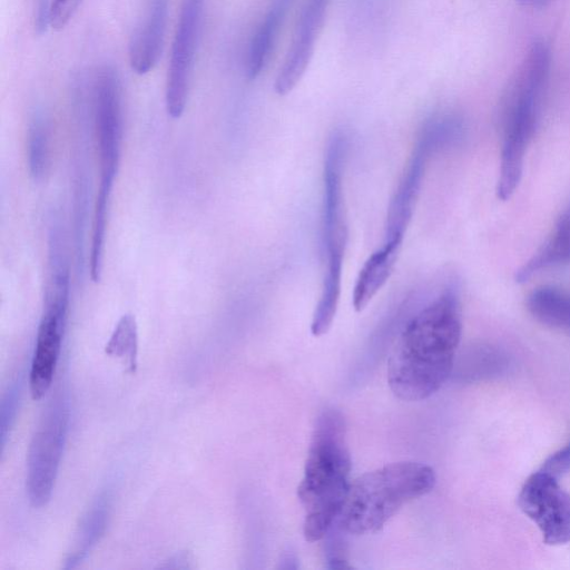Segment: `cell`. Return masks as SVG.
Instances as JSON below:
<instances>
[{"instance_id":"obj_8","label":"cell","mask_w":570,"mask_h":570,"mask_svg":"<svg viewBox=\"0 0 570 570\" xmlns=\"http://www.w3.org/2000/svg\"><path fill=\"white\" fill-rule=\"evenodd\" d=\"M68 306V266L51 267L49 291L29 371V390L33 400H40L51 387L61 352Z\"/></svg>"},{"instance_id":"obj_10","label":"cell","mask_w":570,"mask_h":570,"mask_svg":"<svg viewBox=\"0 0 570 570\" xmlns=\"http://www.w3.org/2000/svg\"><path fill=\"white\" fill-rule=\"evenodd\" d=\"M203 11L204 0H183L166 83V108L175 119L183 115L186 107Z\"/></svg>"},{"instance_id":"obj_11","label":"cell","mask_w":570,"mask_h":570,"mask_svg":"<svg viewBox=\"0 0 570 570\" xmlns=\"http://www.w3.org/2000/svg\"><path fill=\"white\" fill-rule=\"evenodd\" d=\"M95 121L100 160V176L116 177L121 144V102L117 73L102 68L95 87Z\"/></svg>"},{"instance_id":"obj_18","label":"cell","mask_w":570,"mask_h":570,"mask_svg":"<svg viewBox=\"0 0 570 570\" xmlns=\"http://www.w3.org/2000/svg\"><path fill=\"white\" fill-rule=\"evenodd\" d=\"M528 312L540 323L570 332V292L544 285L534 288L527 297Z\"/></svg>"},{"instance_id":"obj_3","label":"cell","mask_w":570,"mask_h":570,"mask_svg":"<svg viewBox=\"0 0 570 570\" xmlns=\"http://www.w3.org/2000/svg\"><path fill=\"white\" fill-rule=\"evenodd\" d=\"M551 69V51L535 41L508 82L499 105L501 136L497 196L509 199L523 171L528 146L537 129Z\"/></svg>"},{"instance_id":"obj_9","label":"cell","mask_w":570,"mask_h":570,"mask_svg":"<svg viewBox=\"0 0 570 570\" xmlns=\"http://www.w3.org/2000/svg\"><path fill=\"white\" fill-rule=\"evenodd\" d=\"M518 505L547 544L570 542V493L561 488L558 478L542 469L533 472L520 489Z\"/></svg>"},{"instance_id":"obj_2","label":"cell","mask_w":570,"mask_h":570,"mask_svg":"<svg viewBox=\"0 0 570 570\" xmlns=\"http://www.w3.org/2000/svg\"><path fill=\"white\" fill-rule=\"evenodd\" d=\"M351 469L344 417L337 410H324L316 419L297 488L307 541L323 539L337 521L350 490Z\"/></svg>"},{"instance_id":"obj_23","label":"cell","mask_w":570,"mask_h":570,"mask_svg":"<svg viewBox=\"0 0 570 570\" xmlns=\"http://www.w3.org/2000/svg\"><path fill=\"white\" fill-rule=\"evenodd\" d=\"M82 0H52L49 22L56 30H61L70 21Z\"/></svg>"},{"instance_id":"obj_22","label":"cell","mask_w":570,"mask_h":570,"mask_svg":"<svg viewBox=\"0 0 570 570\" xmlns=\"http://www.w3.org/2000/svg\"><path fill=\"white\" fill-rule=\"evenodd\" d=\"M22 380L20 377L11 381L4 390L0 402V445L1 453L4 452L7 441L16 423L21 401Z\"/></svg>"},{"instance_id":"obj_12","label":"cell","mask_w":570,"mask_h":570,"mask_svg":"<svg viewBox=\"0 0 570 570\" xmlns=\"http://www.w3.org/2000/svg\"><path fill=\"white\" fill-rule=\"evenodd\" d=\"M330 0H307L301 12L291 47L274 82L278 96L289 94L312 60Z\"/></svg>"},{"instance_id":"obj_26","label":"cell","mask_w":570,"mask_h":570,"mask_svg":"<svg viewBox=\"0 0 570 570\" xmlns=\"http://www.w3.org/2000/svg\"><path fill=\"white\" fill-rule=\"evenodd\" d=\"M519 4L527 8H541L550 3L552 0H517Z\"/></svg>"},{"instance_id":"obj_19","label":"cell","mask_w":570,"mask_h":570,"mask_svg":"<svg viewBox=\"0 0 570 570\" xmlns=\"http://www.w3.org/2000/svg\"><path fill=\"white\" fill-rule=\"evenodd\" d=\"M112 186V181L100 180L96 197L89 258L90 277L94 282H98L101 276L107 216Z\"/></svg>"},{"instance_id":"obj_13","label":"cell","mask_w":570,"mask_h":570,"mask_svg":"<svg viewBox=\"0 0 570 570\" xmlns=\"http://www.w3.org/2000/svg\"><path fill=\"white\" fill-rule=\"evenodd\" d=\"M167 14L168 0H148L145 18L129 45V61L135 72L147 73L157 63L163 49Z\"/></svg>"},{"instance_id":"obj_15","label":"cell","mask_w":570,"mask_h":570,"mask_svg":"<svg viewBox=\"0 0 570 570\" xmlns=\"http://www.w3.org/2000/svg\"><path fill=\"white\" fill-rule=\"evenodd\" d=\"M570 264V203L560 213L550 236L515 272V282L524 283L542 269Z\"/></svg>"},{"instance_id":"obj_17","label":"cell","mask_w":570,"mask_h":570,"mask_svg":"<svg viewBox=\"0 0 570 570\" xmlns=\"http://www.w3.org/2000/svg\"><path fill=\"white\" fill-rule=\"evenodd\" d=\"M288 7L281 0H274L253 35L246 58L248 79L257 78L268 63Z\"/></svg>"},{"instance_id":"obj_25","label":"cell","mask_w":570,"mask_h":570,"mask_svg":"<svg viewBox=\"0 0 570 570\" xmlns=\"http://www.w3.org/2000/svg\"><path fill=\"white\" fill-rule=\"evenodd\" d=\"M193 559L191 556L186 552H177L176 554L168 558L166 561H164L163 564L159 566V568L163 569H189L193 567L191 564Z\"/></svg>"},{"instance_id":"obj_6","label":"cell","mask_w":570,"mask_h":570,"mask_svg":"<svg viewBox=\"0 0 570 570\" xmlns=\"http://www.w3.org/2000/svg\"><path fill=\"white\" fill-rule=\"evenodd\" d=\"M464 131L462 117L453 111L439 112L424 122L387 206L383 243L402 246L420 196L429 159L460 142Z\"/></svg>"},{"instance_id":"obj_5","label":"cell","mask_w":570,"mask_h":570,"mask_svg":"<svg viewBox=\"0 0 570 570\" xmlns=\"http://www.w3.org/2000/svg\"><path fill=\"white\" fill-rule=\"evenodd\" d=\"M435 482L431 466L413 461L366 472L351 483L337 518L338 528L351 534L376 532L404 504L429 493Z\"/></svg>"},{"instance_id":"obj_21","label":"cell","mask_w":570,"mask_h":570,"mask_svg":"<svg viewBox=\"0 0 570 570\" xmlns=\"http://www.w3.org/2000/svg\"><path fill=\"white\" fill-rule=\"evenodd\" d=\"M28 166L31 177L40 180L49 165V135L43 119L35 117L28 129Z\"/></svg>"},{"instance_id":"obj_14","label":"cell","mask_w":570,"mask_h":570,"mask_svg":"<svg viewBox=\"0 0 570 570\" xmlns=\"http://www.w3.org/2000/svg\"><path fill=\"white\" fill-rule=\"evenodd\" d=\"M112 495L109 489L102 490L82 515L72 544L65 559V569L79 566L104 537L111 512Z\"/></svg>"},{"instance_id":"obj_1","label":"cell","mask_w":570,"mask_h":570,"mask_svg":"<svg viewBox=\"0 0 570 570\" xmlns=\"http://www.w3.org/2000/svg\"><path fill=\"white\" fill-rule=\"evenodd\" d=\"M462 334L460 287L450 278L406 323L387 363L395 396L416 402L434 394L450 377Z\"/></svg>"},{"instance_id":"obj_7","label":"cell","mask_w":570,"mask_h":570,"mask_svg":"<svg viewBox=\"0 0 570 570\" xmlns=\"http://www.w3.org/2000/svg\"><path fill=\"white\" fill-rule=\"evenodd\" d=\"M69 400L63 390L50 397L30 441L27 456L26 491L35 508L50 501L67 440Z\"/></svg>"},{"instance_id":"obj_4","label":"cell","mask_w":570,"mask_h":570,"mask_svg":"<svg viewBox=\"0 0 570 570\" xmlns=\"http://www.w3.org/2000/svg\"><path fill=\"white\" fill-rule=\"evenodd\" d=\"M347 142L345 131L337 129L330 136L324 153L321 215L324 271L320 297L311 322V333L316 337L326 334L331 328L341 296L348 235L343 188Z\"/></svg>"},{"instance_id":"obj_24","label":"cell","mask_w":570,"mask_h":570,"mask_svg":"<svg viewBox=\"0 0 570 570\" xmlns=\"http://www.w3.org/2000/svg\"><path fill=\"white\" fill-rule=\"evenodd\" d=\"M542 470L556 478L562 476L570 470V441L552 453L541 465Z\"/></svg>"},{"instance_id":"obj_16","label":"cell","mask_w":570,"mask_h":570,"mask_svg":"<svg viewBox=\"0 0 570 570\" xmlns=\"http://www.w3.org/2000/svg\"><path fill=\"white\" fill-rule=\"evenodd\" d=\"M401 247L383 243L365 261L355 281L352 304L356 312H362L390 278Z\"/></svg>"},{"instance_id":"obj_20","label":"cell","mask_w":570,"mask_h":570,"mask_svg":"<svg viewBox=\"0 0 570 570\" xmlns=\"http://www.w3.org/2000/svg\"><path fill=\"white\" fill-rule=\"evenodd\" d=\"M105 352L121 360L130 372H135L138 358V331L135 316L125 314L118 321Z\"/></svg>"}]
</instances>
